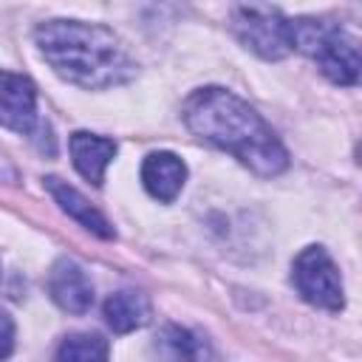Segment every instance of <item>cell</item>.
<instances>
[{"label": "cell", "mask_w": 362, "mask_h": 362, "mask_svg": "<svg viewBox=\"0 0 362 362\" xmlns=\"http://www.w3.org/2000/svg\"><path fill=\"white\" fill-rule=\"evenodd\" d=\"M181 119L201 141L232 153L263 178L280 175L288 167V153L266 119L226 88H201L189 93Z\"/></svg>", "instance_id": "1"}, {"label": "cell", "mask_w": 362, "mask_h": 362, "mask_svg": "<svg viewBox=\"0 0 362 362\" xmlns=\"http://www.w3.org/2000/svg\"><path fill=\"white\" fill-rule=\"evenodd\" d=\"M45 62L68 82L102 90L136 76V62L124 42L105 25L82 20H48L34 31Z\"/></svg>", "instance_id": "2"}, {"label": "cell", "mask_w": 362, "mask_h": 362, "mask_svg": "<svg viewBox=\"0 0 362 362\" xmlns=\"http://www.w3.org/2000/svg\"><path fill=\"white\" fill-rule=\"evenodd\" d=\"M291 48L317 59L320 71L334 85H356L359 79V42L339 25L320 20H291Z\"/></svg>", "instance_id": "3"}, {"label": "cell", "mask_w": 362, "mask_h": 362, "mask_svg": "<svg viewBox=\"0 0 362 362\" xmlns=\"http://www.w3.org/2000/svg\"><path fill=\"white\" fill-rule=\"evenodd\" d=\"M235 37L263 59H280L291 48V20L269 6H238L232 8Z\"/></svg>", "instance_id": "4"}, {"label": "cell", "mask_w": 362, "mask_h": 362, "mask_svg": "<svg viewBox=\"0 0 362 362\" xmlns=\"http://www.w3.org/2000/svg\"><path fill=\"white\" fill-rule=\"evenodd\" d=\"M291 280L300 297L317 308L339 311L345 305V288H342L339 269L322 246H308L294 257Z\"/></svg>", "instance_id": "5"}, {"label": "cell", "mask_w": 362, "mask_h": 362, "mask_svg": "<svg viewBox=\"0 0 362 362\" xmlns=\"http://www.w3.org/2000/svg\"><path fill=\"white\" fill-rule=\"evenodd\" d=\"M0 124L14 133H31L37 124V88L28 76L0 71Z\"/></svg>", "instance_id": "6"}, {"label": "cell", "mask_w": 362, "mask_h": 362, "mask_svg": "<svg viewBox=\"0 0 362 362\" xmlns=\"http://www.w3.org/2000/svg\"><path fill=\"white\" fill-rule=\"evenodd\" d=\"M48 294L68 314H85L93 303V286L79 263L59 257L48 272Z\"/></svg>", "instance_id": "7"}, {"label": "cell", "mask_w": 362, "mask_h": 362, "mask_svg": "<svg viewBox=\"0 0 362 362\" xmlns=\"http://www.w3.org/2000/svg\"><path fill=\"white\" fill-rule=\"evenodd\" d=\"M187 181L184 161L170 150H156L141 164V184L156 201H173Z\"/></svg>", "instance_id": "8"}, {"label": "cell", "mask_w": 362, "mask_h": 362, "mask_svg": "<svg viewBox=\"0 0 362 362\" xmlns=\"http://www.w3.org/2000/svg\"><path fill=\"white\" fill-rule=\"evenodd\" d=\"M113 156H116V141L113 139H105V136H96V133H85V130H76L71 136L74 167L79 170L82 178H88L96 187L105 181V170L113 161Z\"/></svg>", "instance_id": "9"}, {"label": "cell", "mask_w": 362, "mask_h": 362, "mask_svg": "<svg viewBox=\"0 0 362 362\" xmlns=\"http://www.w3.org/2000/svg\"><path fill=\"white\" fill-rule=\"evenodd\" d=\"M45 187H48V192L54 195V201L59 204V209L65 212V215H71L79 226H85L88 232H93V235H99V238H105V240H110L113 238V226L107 223V218L96 209V206H90V201L79 192V189H74L68 181H62V178H45Z\"/></svg>", "instance_id": "10"}, {"label": "cell", "mask_w": 362, "mask_h": 362, "mask_svg": "<svg viewBox=\"0 0 362 362\" xmlns=\"http://www.w3.org/2000/svg\"><path fill=\"white\" fill-rule=\"evenodd\" d=\"M150 314H153L150 300L141 291L124 288V291H116L105 300V320L116 334H130V331L147 325Z\"/></svg>", "instance_id": "11"}, {"label": "cell", "mask_w": 362, "mask_h": 362, "mask_svg": "<svg viewBox=\"0 0 362 362\" xmlns=\"http://www.w3.org/2000/svg\"><path fill=\"white\" fill-rule=\"evenodd\" d=\"M54 362H107V339L99 334H71L59 342Z\"/></svg>", "instance_id": "12"}, {"label": "cell", "mask_w": 362, "mask_h": 362, "mask_svg": "<svg viewBox=\"0 0 362 362\" xmlns=\"http://www.w3.org/2000/svg\"><path fill=\"white\" fill-rule=\"evenodd\" d=\"M164 345L173 351V359L175 362H206V345H204V339H198L187 328H175V325L167 328Z\"/></svg>", "instance_id": "13"}, {"label": "cell", "mask_w": 362, "mask_h": 362, "mask_svg": "<svg viewBox=\"0 0 362 362\" xmlns=\"http://www.w3.org/2000/svg\"><path fill=\"white\" fill-rule=\"evenodd\" d=\"M14 351V320L8 317V311L0 308V359L11 356Z\"/></svg>", "instance_id": "14"}]
</instances>
